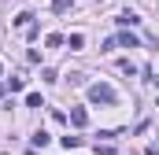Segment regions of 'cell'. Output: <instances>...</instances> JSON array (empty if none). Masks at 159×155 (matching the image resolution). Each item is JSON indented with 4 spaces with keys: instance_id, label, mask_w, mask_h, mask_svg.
I'll list each match as a JSON object with an SVG mask.
<instances>
[{
    "instance_id": "obj_1",
    "label": "cell",
    "mask_w": 159,
    "mask_h": 155,
    "mask_svg": "<svg viewBox=\"0 0 159 155\" xmlns=\"http://www.w3.org/2000/svg\"><path fill=\"white\" fill-rule=\"evenodd\" d=\"M89 100H93V104H115V100H119V92H115L111 85H104V81H100V85H89Z\"/></svg>"
},
{
    "instance_id": "obj_2",
    "label": "cell",
    "mask_w": 159,
    "mask_h": 155,
    "mask_svg": "<svg viewBox=\"0 0 159 155\" xmlns=\"http://www.w3.org/2000/svg\"><path fill=\"white\" fill-rule=\"evenodd\" d=\"M115 44H122V48H137V44H141V41L133 37V33H129V30H122L119 37H115Z\"/></svg>"
},
{
    "instance_id": "obj_3",
    "label": "cell",
    "mask_w": 159,
    "mask_h": 155,
    "mask_svg": "<svg viewBox=\"0 0 159 155\" xmlns=\"http://www.w3.org/2000/svg\"><path fill=\"white\" fill-rule=\"evenodd\" d=\"M70 122H74V126H85V122H89V115H85V107H74V111H70Z\"/></svg>"
},
{
    "instance_id": "obj_4",
    "label": "cell",
    "mask_w": 159,
    "mask_h": 155,
    "mask_svg": "<svg viewBox=\"0 0 159 155\" xmlns=\"http://www.w3.org/2000/svg\"><path fill=\"white\" fill-rule=\"evenodd\" d=\"M26 107H44V100H41V92H26Z\"/></svg>"
},
{
    "instance_id": "obj_5",
    "label": "cell",
    "mask_w": 159,
    "mask_h": 155,
    "mask_svg": "<svg viewBox=\"0 0 159 155\" xmlns=\"http://www.w3.org/2000/svg\"><path fill=\"white\" fill-rule=\"evenodd\" d=\"M30 140H34V148H44V144H48V133H44V129H37Z\"/></svg>"
},
{
    "instance_id": "obj_6",
    "label": "cell",
    "mask_w": 159,
    "mask_h": 155,
    "mask_svg": "<svg viewBox=\"0 0 159 155\" xmlns=\"http://www.w3.org/2000/svg\"><path fill=\"white\" fill-rule=\"evenodd\" d=\"M15 26H22V30H26V26H34V15H30V11H22V15L15 19Z\"/></svg>"
},
{
    "instance_id": "obj_7",
    "label": "cell",
    "mask_w": 159,
    "mask_h": 155,
    "mask_svg": "<svg viewBox=\"0 0 159 155\" xmlns=\"http://www.w3.org/2000/svg\"><path fill=\"white\" fill-rule=\"evenodd\" d=\"M133 22H137V15H133V11H126V15H119V26H133Z\"/></svg>"
},
{
    "instance_id": "obj_8",
    "label": "cell",
    "mask_w": 159,
    "mask_h": 155,
    "mask_svg": "<svg viewBox=\"0 0 159 155\" xmlns=\"http://www.w3.org/2000/svg\"><path fill=\"white\" fill-rule=\"evenodd\" d=\"M67 44H70V48H81V44H85V37H81V33H70V37H67Z\"/></svg>"
},
{
    "instance_id": "obj_9",
    "label": "cell",
    "mask_w": 159,
    "mask_h": 155,
    "mask_svg": "<svg viewBox=\"0 0 159 155\" xmlns=\"http://www.w3.org/2000/svg\"><path fill=\"white\" fill-rule=\"evenodd\" d=\"M70 4H74V0H52V11H67Z\"/></svg>"
},
{
    "instance_id": "obj_10",
    "label": "cell",
    "mask_w": 159,
    "mask_h": 155,
    "mask_svg": "<svg viewBox=\"0 0 159 155\" xmlns=\"http://www.w3.org/2000/svg\"><path fill=\"white\" fill-rule=\"evenodd\" d=\"M96 155H119V152H115L111 144H104V148H96Z\"/></svg>"
},
{
    "instance_id": "obj_11",
    "label": "cell",
    "mask_w": 159,
    "mask_h": 155,
    "mask_svg": "<svg viewBox=\"0 0 159 155\" xmlns=\"http://www.w3.org/2000/svg\"><path fill=\"white\" fill-rule=\"evenodd\" d=\"M0 70H4V63H0Z\"/></svg>"
}]
</instances>
